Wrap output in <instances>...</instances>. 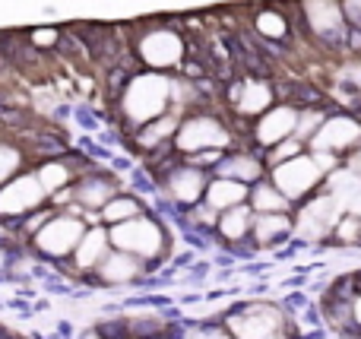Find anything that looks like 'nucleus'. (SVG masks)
<instances>
[{
	"label": "nucleus",
	"instance_id": "0eeeda50",
	"mask_svg": "<svg viewBox=\"0 0 361 339\" xmlns=\"http://www.w3.org/2000/svg\"><path fill=\"white\" fill-rule=\"evenodd\" d=\"M225 327L235 339H269L286 330V314L276 304H244L241 311L225 317Z\"/></svg>",
	"mask_w": 361,
	"mask_h": 339
},
{
	"label": "nucleus",
	"instance_id": "2eb2a0df",
	"mask_svg": "<svg viewBox=\"0 0 361 339\" xmlns=\"http://www.w3.org/2000/svg\"><path fill=\"white\" fill-rule=\"evenodd\" d=\"M42 200H44V187H42V181H38V175L16 178L13 184H6V187L0 190V213L16 216V213H25V209H35Z\"/></svg>",
	"mask_w": 361,
	"mask_h": 339
},
{
	"label": "nucleus",
	"instance_id": "e433bc0d",
	"mask_svg": "<svg viewBox=\"0 0 361 339\" xmlns=\"http://www.w3.org/2000/svg\"><path fill=\"white\" fill-rule=\"evenodd\" d=\"M358 178H361V175H358Z\"/></svg>",
	"mask_w": 361,
	"mask_h": 339
},
{
	"label": "nucleus",
	"instance_id": "f03ea898",
	"mask_svg": "<svg viewBox=\"0 0 361 339\" xmlns=\"http://www.w3.org/2000/svg\"><path fill=\"white\" fill-rule=\"evenodd\" d=\"M171 143H175L180 156H190V152L200 149H231L235 146V130L219 114H184Z\"/></svg>",
	"mask_w": 361,
	"mask_h": 339
},
{
	"label": "nucleus",
	"instance_id": "20e7f679",
	"mask_svg": "<svg viewBox=\"0 0 361 339\" xmlns=\"http://www.w3.org/2000/svg\"><path fill=\"white\" fill-rule=\"evenodd\" d=\"M307 35L320 44H343L349 42V23L339 0H295Z\"/></svg>",
	"mask_w": 361,
	"mask_h": 339
},
{
	"label": "nucleus",
	"instance_id": "a211bd4d",
	"mask_svg": "<svg viewBox=\"0 0 361 339\" xmlns=\"http://www.w3.org/2000/svg\"><path fill=\"white\" fill-rule=\"evenodd\" d=\"M143 273V260L140 257H133V254H127V251H108L105 257H102V264H99V276L105 279V283H111V285H124V283H133V279Z\"/></svg>",
	"mask_w": 361,
	"mask_h": 339
},
{
	"label": "nucleus",
	"instance_id": "1a4fd4ad",
	"mask_svg": "<svg viewBox=\"0 0 361 339\" xmlns=\"http://www.w3.org/2000/svg\"><path fill=\"white\" fill-rule=\"evenodd\" d=\"M295 121H298V105L295 101H276L273 108H267L260 118L250 121V143H254V149L267 152L279 140L292 137Z\"/></svg>",
	"mask_w": 361,
	"mask_h": 339
},
{
	"label": "nucleus",
	"instance_id": "9d476101",
	"mask_svg": "<svg viewBox=\"0 0 361 339\" xmlns=\"http://www.w3.org/2000/svg\"><path fill=\"white\" fill-rule=\"evenodd\" d=\"M279 101V92H276L273 82L260 80V76H247V80H238L228 86V108L231 114L244 121L260 118L267 108H273Z\"/></svg>",
	"mask_w": 361,
	"mask_h": 339
},
{
	"label": "nucleus",
	"instance_id": "cd10ccee",
	"mask_svg": "<svg viewBox=\"0 0 361 339\" xmlns=\"http://www.w3.org/2000/svg\"><path fill=\"white\" fill-rule=\"evenodd\" d=\"M307 146L301 143L298 137H286V140H279L276 146H269L267 152H263V162H267V168H273V165H279V162H286V159H292V156H298V152H305Z\"/></svg>",
	"mask_w": 361,
	"mask_h": 339
},
{
	"label": "nucleus",
	"instance_id": "f257e3e1",
	"mask_svg": "<svg viewBox=\"0 0 361 339\" xmlns=\"http://www.w3.org/2000/svg\"><path fill=\"white\" fill-rule=\"evenodd\" d=\"M171 108V80L162 70H149L140 73L127 82L124 89V114L137 127L149 124V121L162 118Z\"/></svg>",
	"mask_w": 361,
	"mask_h": 339
},
{
	"label": "nucleus",
	"instance_id": "aec40b11",
	"mask_svg": "<svg viewBox=\"0 0 361 339\" xmlns=\"http://www.w3.org/2000/svg\"><path fill=\"white\" fill-rule=\"evenodd\" d=\"M250 226H254V209H250V203H238V207L219 213L216 232L222 235L228 245H238V241L250 238Z\"/></svg>",
	"mask_w": 361,
	"mask_h": 339
},
{
	"label": "nucleus",
	"instance_id": "bb28decb",
	"mask_svg": "<svg viewBox=\"0 0 361 339\" xmlns=\"http://www.w3.org/2000/svg\"><path fill=\"white\" fill-rule=\"evenodd\" d=\"M333 241L343 247H355L361 245V216L358 213H343L336 219V226H333Z\"/></svg>",
	"mask_w": 361,
	"mask_h": 339
},
{
	"label": "nucleus",
	"instance_id": "393cba45",
	"mask_svg": "<svg viewBox=\"0 0 361 339\" xmlns=\"http://www.w3.org/2000/svg\"><path fill=\"white\" fill-rule=\"evenodd\" d=\"M140 213H143L140 200H133V197H124V194H114L111 200H108L105 207H102V219L111 222V226L133 219V216H140Z\"/></svg>",
	"mask_w": 361,
	"mask_h": 339
},
{
	"label": "nucleus",
	"instance_id": "4468645a",
	"mask_svg": "<svg viewBox=\"0 0 361 339\" xmlns=\"http://www.w3.org/2000/svg\"><path fill=\"white\" fill-rule=\"evenodd\" d=\"M212 175H228L241 184H257L260 178H267V162H263L260 149H235L231 146L222 156V162L212 168Z\"/></svg>",
	"mask_w": 361,
	"mask_h": 339
},
{
	"label": "nucleus",
	"instance_id": "412c9836",
	"mask_svg": "<svg viewBox=\"0 0 361 339\" xmlns=\"http://www.w3.org/2000/svg\"><path fill=\"white\" fill-rule=\"evenodd\" d=\"M254 32L263 38V42H286L292 35V19L282 6H260L254 13Z\"/></svg>",
	"mask_w": 361,
	"mask_h": 339
},
{
	"label": "nucleus",
	"instance_id": "72a5a7b5",
	"mask_svg": "<svg viewBox=\"0 0 361 339\" xmlns=\"http://www.w3.org/2000/svg\"><path fill=\"white\" fill-rule=\"evenodd\" d=\"M190 339H235L231 336V330L228 327H200V330H193L190 333Z\"/></svg>",
	"mask_w": 361,
	"mask_h": 339
},
{
	"label": "nucleus",
	"instance_id": "dca6fc26",
	"mask_svg": "<svg viewBox=\"0 0 361 339\" xmlns=\"http://www.w3.org/2000/svg\"><path fill=\"white\" fill-rule=\"evenodd\" d=\"M247 194H250V184H241L228 175H209L203 203H209L216 213H222V209H231L238 203H247Z\"/></svg>",
	"mask_w": 361,
	"mask_h": 339
},
{
	"label": "nucleus",
	"instance_id": "b1692460",
	"mask_svg": "<svg viewBox=\"0 0 361 339\" xmlns=\"http://www.w3.org/2000/svg\"><path fill=\"white\" fill-rule=\"evenodd\" d=\"M114 194H118V190H114L111 181H105V178H92V181L80 184V190H76V200H80L82 207H89V209H102Z\"/></svg>",
	"mask_w": 361,
	"mask_h": 339
},
{
	"label": "nucleus",
	"instance_id": "ddd939ff",
	"mask_svg": "<svg viewBox=\"0 0 361 339\" xmlns=\"http://www.w3.org/2000/svg\"><path fill=\"white\" fill-rule=\"evenodd\" d=\"M206 181H209V171L206 168H197V165H190V162H180L169 171L165 187H169V194L175 203H180V207H193V203L203 200Z\"/></svg>",
	"mask_w": 361,
	"mask_h": 339
},
{
	"label": "nucleus",
	"instance_id": "4be33fe9",
	"mask_svg": "<svg viewBox=\"0 0 361 339\" xmlns=\"http://www.w3.org/2000/svg\"><path fill=\"white\" fill-rule=\"evenodd\" d=\"M180 118H184V114H178L175 108H169L162 118H156V121H149V124L140 127L137 143L143 146V149H156V146H162V143H171V140H175L178 124H180Z\"/></svg>",
	"mask_w": 361,
	"mask_h": 339
},
{
	"label": "nucleus",
	"instance_id": "c756f323",
	"mask_svg": "<svg viewBox=\"0 0 361 339\" xmlns=\"http://www.w3.org/2000/svg\"><path fill=\"white\" fill-rule=\"evenodd\" d=\"M307 152H311L314 165L324 171V178L333 175L336 168H343V156H336V152H330V149H307Z\"/></svg>",
	"mask_w": 361,
	"mask_h": 339
},
{
	"label": "nucleus",
	"instance_id": "473e14b6",
	"mask_svg": "<svg viewBox=\"0 0 361 339\" xmlns=\"http://www.w3.org/2000/svg\"><path fill=\"white\" fill-rule=\"evenodd\" d=\"M345 13V23H349L352 32H361V0H339Z\"/></svg>",
	"mask_w": 361,
	"mask_h": 339
},
{
	"label": "nucleus",
	"instance_id": "f8f14e48",
	"mask_svg": "<svg viewBox=\"0 0 361 339\" xmlns=\"http://www.w3.org/2000/svg\"><path fill=\"white\" fill-rule=\"evenodd\" d=\"M82 232H86L82 219H76V216H57V219H51L48 226L35 235V241L44 254H51V257H63V254L76 251Z\"/></svg>",
	"mask_w": 361,
	"mask_h": 339
},
{
	"label": "nucleus",
	"instance_id": "9b49d317",
	"mask_svg": "<svg viewBox=\"0 0 361 339\" xmlns=\"http://www.w3.org/2000/svg\"><path fill=\"white\" fill-rule=\"evenodd\" d=\"M140 57L149 70H175L184 63V38L175 29H152L140 38Z\"/></svg>",
	"mask_w": 361,
	"mask_h": 339
},
{
	"label": "nucleus",
	"instance_id": "39448f33",
	"mask_svg": "<svg viewBox=\"0 0 361 339\" xmlns=\"http://www.w3.org/2000/svg\"><path fill=\"white\" fill-rule=\"evenodd\" d=\"M343 213H345V203L339 200L336 194H330V190L320 187L317 194H311L307 200H301L298 213H292V219H295L292 235L320 241L324 235L333 232V226H336V219Z\"/></svg>",
	"mask_w": 361,
	"mask_h": 339
},
{
	"label": "nucleus",
	"instance_id": "a878e982",
	"mask_svg": "<svg viewBox=\"0 0 361 339\" xmlns=\"http://www.w3.org/2000/svg\"><path fill=\"white\" fill-rule=\"evenodd\" d=\"M326 108H314V105H298V121H295V137L301 143H311V137L317 133V127L324 124Z\"/></svg>",
	"mask_w": 361,
	"mask_h": 339
},
{
	"label": "nucleus",
	"instance_id": "f704fd0d",
	"mask_svg": "<svg viewBox=\"0 0 361 339\" xmlns=\"http://www.w3.org/2000/svg\"><path fill=\"white\" fill-rule=\"evenodd\" d=\"M35 42H38V44H51V42H54V32H51V29H38Z\"/></svg>",
	"mask_w": 361,
	"mask_h": 339
},
{
	"label": "nucleus",
	"instance_id": "c9c22d12",
	"mask_svg": "<svg viewBox=\"0 0 361 339\" xmlns=\"http://www.w3.org/2000/svg\"><path fill=\"white\" fill-rule=\"evenodd\" d=\"M269 339H288V333H286V330H282V333H276V336H269Z\"/></svg>",
	"mask_w": 361,
	"mask_h": 339
},
{
	"label": "nucleus",
	"instance_id": "c85d7f7f",
	"mask_svg": "<svg viewBox=\"0 0 361 339\" xmlns=\"http://www.w3.org/2000/svg\"><path fill=\"white\" fill-rule=\"evenodd\" d=\"M38 181H42L44 194H54V190L67 187L70 171H67V165H61V162H48L42 171H38Z\"/></svg>",
	"mask_w": 361,
	"mask_h": 339
},
{
	"label": "nucleus",
	"instance_id": "5701e85b",
	"mask_svg": "<svg viewBox=\"0 0 361 339\" xmlns=\"http://www.w3.org/2000/svg\"><path fill=\"white\" fill-rule=\"evenodd\" d=\"M108 251H111V238H108V232L102 226H95V228H89V232H82L80 245H76V264L99 266Z\"/></svg>",
	"mask_w": 361,
	"mask_h": 339
},
{
	"label": "nucleus",
	"instance_id": "423d86ee",
	"mask_svg": "<svg viewBox=\"0 0 361 339\" xmlns=\"http://www.w3.org/2000/svg\"><path fill=\"white\" fill-rule=\"evenodd\" d=\"M108 238H111V247L133 254V257H140V260H156L159 254L165 251L162 226H159V222H152V219H146L143 213L133 216V219H127V222L111 226Z\"/></svg>",
	"mask_w": 361,
	"mask_h": 339
},
{
	"label": "nucleus",
	"instance_id": "f3484780",
	"mask_svg": "<svg viewBox=\"0 0 361 339\" xmlns=\"http://www.w3.org/2000/svg\"><path fill=\"white\" fill-rule=\"evenodd\" d=\"M295 219L292 213H254V226H250V238L257 241L260 247L279 245L292 235Z\"/></svg>",
	"mask_w": 361,
	"mask_h": 339
},
{
	"label": "nucleus",
	"instance_id": "7ed1b4c3",
	"mask_svg": "<svg viewBox=\"0 0 361 339\" xmlns=\"http://www.w3.org/2000/svg\"><path fill=\"white\" fill-rule=\"evenodd\" d=\"M267 178L292 203L307 200L311 194H317V190L324 187V171L314 165V159L307 149L298 152V156H292V159H286V162L273 165V168H267Z\"/></svg>",
	"mask_w": 361,
	"mask_h": 339
},
{
	"label": "nucleus",
	"instance_id": "6ab92c4d",
	"mask_svg": "<svg viewBox=\"0 0 361 339\" xmlns=\"http://www.w3.org/2000/svg\"><path fill=\"white\" fill-rule=\"evenodd\" d=\"M247 203L254 213H295V203L288 200L269 178H260L257 184H250Z\"/></svg>",
	"mask_w": 361,
	"mask_h": 339
},
{
	"label": "nucleus",
	"instance_id": "7c9ffc66",
	"mask_svg": "<svg viewBox=\"0 0 361 339\" xmlns=\"http://www.w3.org/2000/svg\"><path fill=\"white\" fill-rule=\"evenodd\" d=\"M190 219L200 222L203 228H209V232H212V228H216V222H219V213L209 207V203L200 200V203H193V207H190Z\"/></svg>",
	"mask_w": 361,
	"mask_h": 339
},
{
	"label": "nucleus",
	"instance_id": "2f4dec72",
	"mask_svg": "<svg viewBox=\"0 0 361 339\" xmlns=\"http://www.w3.org/2000/svg\"><path fill=\"white\" fill-rule=\"evenodd\" d=\"M19 168V152L10 149V146H0V184Z\"/></svg>",
	"mask_w": 361,
	"mask_h": 339
},
{
	"label": "nucleus",
	"instance_id": "6e6552de",
	"mask_svg": "<svg viewBox=\"0 0 361 339\" xmlns=\"http://www.w3.org/2000/svg\"><path fill=\"white\" fill-rule=\"evenodd\" d=\"M355 146H361V121L352 111H339L330 114L326 111L324 124L317 127V133L311 137L307 149H330L336 156H345Z\"/></svg>",
	"mask_w": 361,
	"mask_h": 339
}]
</instances>
